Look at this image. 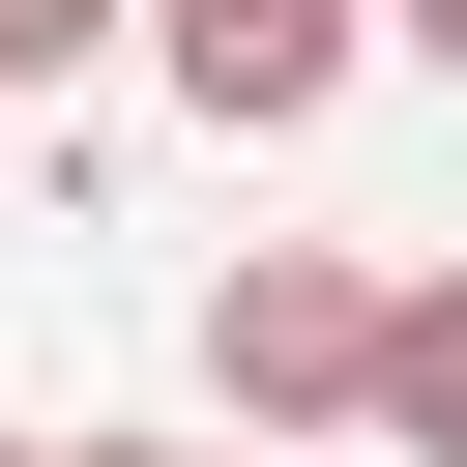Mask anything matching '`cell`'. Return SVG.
Listing matches in <instances>:
<instances>
[{
    "label": "cell",
    "mask_w": 467,
    "mask_h": 467,
    "mask_svg": "<svg viewBox=\"0 0 467 467\" xmlns=\"http://www.w3.org/2000/svg\"><path fill=\"white\" fill-rule=\"evenodd\" d=\"M204 379H234L263 438H350V409H379V263H321V234H234V292H204Z\"/></svg>",
    "instance_id": "cell-1"
},
{
    "label": "cell",
    "mask_w": 467,
    "mask_h": 467,
    "mask_svg": "<svg viewBox=\"0 0 467 467\" xmlns=\"http://www.w3.org/2000/svg\"><path fill=\"white\" fill-rule=\"evenodd\" d=\"M146 58H175V117H204V146H292V117L379 58V0H146Z\"/></svg>",
    "instance_id": "cell-2"
},
{
    "label": "cell",
    "mask_w": 467,
    "mask_h": 467,
    "mask_svg": "<svg viewBox=\"0 0 467 467\" xmlns=\"http://www.w3.org/2000/svg\"><path fill=\"white\" fill-rule=\"evenodd\" d=\"M350 438H409V467H467V292H379V409Z\"/></svg>",
    "instance_id": "cell-3"
},
{
    "label": "cell",
    "mask_w": 467,
    "mask_h": 467,
    "mask_svg": "<svg viewBox=\"0 0 467 467\" xmlns=\"http://www.w3.org/2000/svg\"><path fill=\"white\" fill-rule=\"evenodd\" d=\"M88 29H146V0H0V117H29V88L88 58Z\"/></svg>",
    "instance_id": "cell-4"
},
{
    "label": "cell",
    "mask_w": 467,
    "mask_h": 467,
    "mask_svg": "<svg viewBox=\"0 0 467 467\" xmlns=\"http://www.w3.org/2000/svg\"><path fill=\"white\" fill-rule=\"evenodd\" d=\"M379 29H409V58H467V0H379Z\"/></svg>",
    "instance_id": "cell-5"
}]
</instances>
